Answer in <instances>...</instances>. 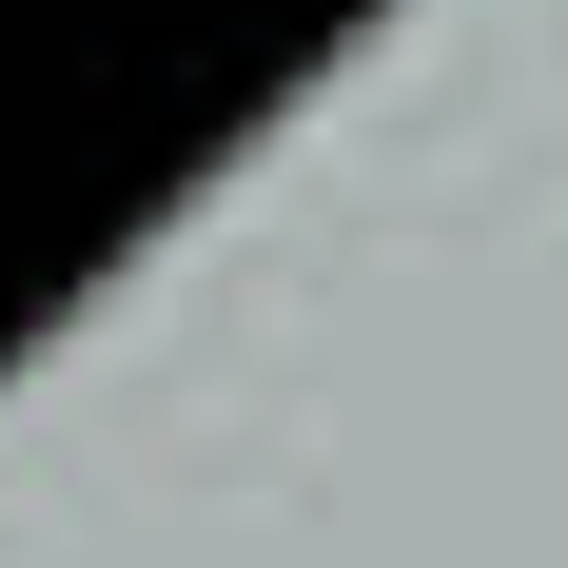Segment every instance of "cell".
Returning a JSON list of instances; mask_svg holds the SVG:
<instances>
[]
</instances>
